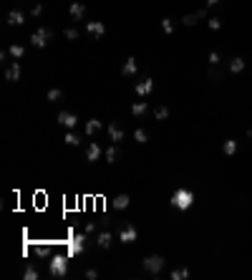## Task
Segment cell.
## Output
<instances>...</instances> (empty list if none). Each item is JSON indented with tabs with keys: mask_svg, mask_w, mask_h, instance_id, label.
Returning <instances> with one entry per match:
<instances>
[{
	"mask_svg": "<svg viewBox=\"0 0 252 280\" xmlns=\"http://www.w3.org/2000/svg\"><path fill=\"white\" fill-rule=\"evenodd\" d=\"M99 159H101V146L96 141H91L86 149V162H99Z\"/></svg>",
	"mask_w": 252,
	"mask_h": 280,
	"instance_id": "obj_14",
	"label": "cell"
},
{
	"mask_svg": "<svg viewBox=\"0 0 252 280\" xmlns=\"http://www.w3.org/2000/svg\"><path fill=\"white\" fill-rule=\"evenodd\" d=\"M136 71H139L136 58H126V64H124V69H121V73H124V76H134Z\"/></svg>",
	"mask_w": 252,
	"mask_h": 280,
	"instance_id": "obj_21",
	"label": "cell"
},
{
	"mask_svg": "<svg viewBox=\"0 0 252 280\" xmlns=\"http://www.w3.org/2000/svg\"><path fill=\"white\" fill-rule=\"evenodd\" d=\"M129 202H131V200H129V195H119V197L114 200V207H116V210H126V207H129Z\"/></svg>",
	"mask_w": 252,
	"mask_h": 280,
	"instance_id": "obj_30",
	"label": "cell"
},
{
	"mask_svg": "<svg viewBox=\"0 0 252 280\" xmlns=\"http://www.w3.org/2000/svg\"><path fill=\"white\" fill-rule=\"evenodd\" d=\"M61 99H63L61 88H51V91H48V101H53V104H56V101H61Z\"/></svg>",
	"mask_w": 252,
	"mask_h": 280,
	"instance_id": "obj_34",
	"label": "cell"
},
{
	"mask_svg": "<svg viewBox=\"0 0 252 280\" xmlns=\"http://www.w3.org/2000/svg\"><path fill=\"white\" fill-rule=\"evenodd\" d=\"M151 91H154V81L151 78H144V81L136 83V96H149Z\"/></svg>",
	"mask_w": 252,
	"mask_h": 280,
	"instance_id": "obj_11",
	"label": "cell"
},
{
	"mask_svg": "<svg viewBox=\"0 0 252 280\" xmlns=\"http://www.w3.org/2000/svg\"><path fill=\"white\" fill-rule=\"evenodd\" d=\"M20 73H23V71H20V64L15 61L10 69L5 71V81H13V83H15V81H20Z\"/></svg>",
	"mask_w": 252,
	"mask_h": 280,
	"instance_id": "obj_17",
	"label": "cell"
},
{
	"mask_svg": "<svg viewBox=\"0 0 252 280\" xmlns=\"http://www.w3.org/2000/svg\"><path fill=\"white\" fill-rule=\"evenodd\" d=\"M134 141H136V144H146V141H149L146 132H144V129H136V132H134Z\"/></svg>",
	"mask_w": 252,
	"mask_h": 280,
	"instance_id": "obj_32",
	"label": "cell"
},
{
	"mask_svg": "<svg viewBox=\"0 0 252 280\" xmlns=\"http://www.w3.org/2000/svg\"><path fill=\"white\" fill-rule=\"evenodd\" d=\"M56 121H58L61 127H66L68 132H73V129L78 127V116H76V114H68V111H61V114L56 116Z\"/></svg>",
	"mask_w": 252,
	"mask_h": 280,
	"instance_id": "obj_8",
	"label": "cell"
},
{
	"mask_svg": "<svg viewBox=\"0 0 252 280\" xmlns=\"http://www.w3.org/2000/svg\"><path fill=\"white\" fill-rule=\"evenodd\" d=\"M111 242H114V235H111L109 230H104V232H99V235H96V245H99L101 250L111 247Z\"/></svg>",
	"mask_w": 252,
	"mask_h": 280,
	"instance_id": "obj_12",
	"label": "cell"
},
{
	"mask_svg": "<svg viewBox=\"0 0 252 280\" xmlns=\"http://www.w3.org/2000/svg\"><path fill=\"white\" fill-rule=\"evenodd\" d=\"M131 114H134L136 119L146 116V114H149V104H146V101H136V104L131 106Z\"/></svg>",
	"mask_w": 252,
	"mask_h": 280,
	"instance_id": "obj_16",
	"label": "cell"
},
{
	"mask_svg": "<svg viewBox=\"0 0 252 280\" xmlns=\"http://www.w3.org/2000/svg\"><path fill=\"white\" fill-rule=\"evenodd\" d=\"M144 270L146 273H151V275H159L162 273V268H164V258L162 255H149V258H144Z\"/></svg>",
	"mask_w": 252,
	"mask_h": 280,
	"instance_id": "obj_5",
	"label": "cell"
},
{
	"mask_svg": "<svg viewBox=\"0 0 252 280\" xmlns=\"http://www.w3.org/2000/svg\"><path fill=\"white\" fill-rule=\"evenodd\" d=\"M68 273V255H51V275L63 278Z\"/></svg>",
	"mask_w": 252,
	"mask_h": 280,
	"instance_id": "obj_2",
	"label": "cell"
},
{
	"mask_svg": "<svg viewBox=\"0 0 252 280\" xmlns=\"http://www.w3.org/2000/svg\"><path fill=\"white\" fill-rule=\"evenodd\" d=\"M83 232H86V235H93V232H96V222H86V225H83Z\"/></svg>",
	"mask_w": 252,
	"mask_h": 280,
	"instance_id": "obj_37",
	"label": "cell"
},
{
	"mask_svg": "<svg viewBox=\"0 0 252 280\" xmlns=\"http://www.w3.org/2000/svg\"><path fill=\"white\" fill-rule=\"evenodd\" d=\"M99 129H101V121H96V119L86 121V134H88V137H93V134H96Z\"/></svg>",
	"mask_w": 252,
	"mask_h": 280,
	"instance_id": "obj_29",
	"label": "cell"
},
{
	"mask_svg": "<svg viewBox=\"0 0 252 280\" xmlns=\"http://www.w3.org/2000/svg\"><path fill=\"white\" fill-rule=\"evenodd\" d=\"M30 253L36 258H51V247L48 245H36V247H30Z\"/></svg>",
	"mask_w": 252,
	"mask_h": 280,
	"instance_id": "obj_25",
	"label": "cell"
},
{
	"mask_svg": "<svg viewBox=\"0 0 252 280\" xmlns=\"http://www.w3.org/2000/svg\"><path fill=\"white\" fill-rule=\"evenodd\" d=\"M86 30H88L91 38H101V36L106 33V25H104L101 20H88V23H86Z\"/></svg>",
	"mask_w": 252,
	"mask_h": 280,
	"instance_id": "obj_9",
	"label": "cell"
},
{
	"mask_svg": "<svg viewBox=\"0 0 252 280\" xmlns=\"http://www.w3.org/2000/svg\"><path fill=\"white\" fill-rule=\"evenodd\" d=\"M219 3H222V0H204L207 8H214V5H219Z\"/></svg>",
	"mask_w": 252,
	"mask_h": 280,
	"instance_id": "obj_39",
	"label": "cell"
},
{
	"mask_svg": "<svg viewBox=\"0 0 252 280\" xmlns=\"http://www.w3.org/2000/svg\"><path fill=\"white\" fill-rule=\"evenodd\" d=\"M169 278L172 280H187L189 278V268H174V270L169 273Z\"/></svg>",
	"mask_w": 252,
	"mask_h": 280,
	"instance_id": "obj_26",
	"label": "cell"
},
{
	"mask_svg": "<svg viewBox=\"0 0 252 280\" xmlns=\"http://www.w3.org/2000/svg\"><path fill=\"white\" fill-rule=\"evenodd\" d=\"M222 25H225V20H222L219 15H212V18L207 20V30H222Z\"/></svg>",
	"mask_w": 252,
	"mask_h": 280,
	"instance_id": "obj_23",
	"label": "cell"
},
{
	"mask_svg": "<svg viewBox=\"0 0 252 280\" xmlns=\"http://www.w3.org/2000/svg\"><path fill=\"white\" fill-rule=\"evenodd\" d=\"M83 247H86V232L83 235H73L71 237V242H68V258H76V255H81L83 253Z\"/></svg>",
	"mask_w": 252,
	"mask_h": 280,
	"instance_id": "obj_7",
	"label": "cell"
},
{
	"mask_svg": "<svg viewBox=\"0 0 252 280\" xmlns=\"http://www.w3.org/2000/svg\"><path fill=\"white\" fill-rule=\"evenodd\" d=\"M136 235H139V232H136V227L129 222V225H124V227H121L119 240H121V242H134V240H136Z\"/></svg>",
	"mask_w": 252,
	"mask_h": 280,
	"instance_id": "obj_10",
	"label": "cell"
},
{
	"mask_svg": "<svg viewBox=\"0 0 252 280\" xmlns=\"http://www.w3.org/2000/svg\"><path fill=\"white\" fill-rule=\"evenodd\" d=\"M8 53H10V56H13V58L18 61V58H23V56H25V48L15 43V46H10V48H8Z\"/></svg>",
	"mask_w": 252,
	"mask_h": 280,
	"instance_id": "obj_28",
	"label": "cell"
},
{
	"mask_svg": "<svg viewBox=\"0 0 252 280\" xmlns=\"http://www.w3.org/2000/svg\"><path fill=\"white\" fill-rule=\"evenodd\" d=\"M116 159H119V146H116V144H111V146L106 149V162H109V164H114Z\"/></svg>",
	"mask_w": 252,
	"mask_h": 280,
	"instance_id": "obj_27",
	"label": "cell"
},
{
	"mask_svg": "<svg viewBox=\"0 0 252 280\" xmlns=\"http://www.w3.org/2000/svg\"><path fill=\"white\" fill-rule=\"evenodd\" d=\"M8 23H10V25H23V23H25V15L18 13V10H13V13H8Z\"/></svg>",
	"mask_w": 252,
	"mask_h": 280,
	"instance_id": "obj_22",
	"label": "cell"
},
{
	"mask_svg": "<svg viewBox=\"0 0 252 280\" xmlns=\"http://www.w3.org/2000/svg\"><path fill=\"white\" fill-rule=\"evenodd\" d=\"M68 13H71V18H73V20H81V18L86 15V5L76 0V3H71V8H68Z\"/></svg>",
	"mask_w": 252,
	"mask_h": 280,
	"instance_id": "obj_13",
	"label": "cell"
},
{
	"mask_svg": "<svg viewBox=\"0 0 252 280\" xmlns=\"http://www.w3.org/2000/svg\"><path fill=\"white\" fill-rule=\"evenodd\" d=\"M199 23H202V20H199L197 13H184V15H182V25H184V28H197Z\"/></svg>",
	"mask_w": 252,
	"mask_h": 280,
	"instance_id": "obj_18",
	"label": "cell"
},
{
	"mask_svg": "<svg viewBox=\"0 0 252 280\" xmlns=\"http://www.w3.org/2000/svg\"><path fill=\"white\" fill-rule=\"evenodd\" d=\"M66 144H68V146H78V144H81V139H78V134H73V132H68V134H66Z\"/></svg>",
	"mask_w": 252,
	"mask_h": 280,
	"instance_id": "obj_33",
	"label": "cell"
},
{
	"mask_svg": "<svg viewBox=\"0 0 252 280\" xmlns=\"http://www.w3.org/2000/svg\"><path fill=\"white\" fill-rule=\"evenodd\" d=\"M169 202H172V207L177 212H189L197 205V192H194L192 187H184V184H182V187H177V190L172 192V200H169Z\"/></svg>",
	"mask_w": 252,
	"mask_h": 280,
	"instance_id": "obj_1",
	"label": "cell"
},
{
	"mask_svg": "<svg viewBox=\"0 0 252 280\" xmlns=\"http://www.w3.org/2000/svg\"><path fill=\"white\" fill-rule=\"evenodd\" d=\"M247 71V58L245 56H232L230 61H227V73L230 76H240V73H245Z\"/></svg>",
	"mask_w": 252,
	"mask_h": 280,
	"instance_id": "obj_6",
	"label": "cell"
},
{
	"mask_svg": "<svg viewBox=\"0 0 252 280\" xmlns=\"http://www.w3.org/2000/svg\"><path fill=\"white\" fill-rule=\"evenodd\" d=\"M25 278H28V280H38V270H36V268H25Z\"/></svg>",
	"mask_w": 252,
	"mask_h": 280,
	"instance_id": "obj_36",
	"label": "cell"
},
{
	"mask_svg": "<svg viewBox=\"0 0 252 280\" xmlns=\"http://www.w3.org/2000/svg\"><path fill=\"white\" fill-rule=\"evenodd\" d=\"M219 151H222L225 159H235V157L240 154V139H237V137H227V139L222 141Z\"/></svg>",
	"mask_w": 252,
	"mask_h": 280,
	"instance_id": "obj_3",
	"label": "cell"
},
{
	"mask_svg": "<svg viewBox=\"0 0 252 280\" xmlns=\"http://www.w3.org/2000/svg\"><path fill=\"white\" fill-rule=\"evenodd\" d=\"M51 28H38V30H33V36H30V43H33V48H46L48 46V41H51Z\"/></svg>",
	"mask_w": 252,
	"mask_h": 280,
	"instance_id": "obj_4",
	"label": "cell"
},
{
	"mask_svg": "<svg viewBox=\"0 0 252 280\" xmlns=\"http://www.w3.org/2000/svg\"><path fill=\"white\" fill-rule=\"evenodd\" d=\"M63 36H66L68 41H78V38H81V33H78V28H66V30H63Z\"/></svg>",
	"mask_w": 252,
	"mask_h": 280,
	"instance_id": "obj_31",
	"label": "cell"
},
{
	"mask_svg": "<svg viewBox=\"0 0 252 280\" xmlns=\"http://www.w3.org/2000/svg\"><path fill=\"white\" fill-rule=\"evenodd\" d=\"M162 30H164L167 36H174V30H177V23H174V18H162Z\"/></svg>",
	"mask_w": 252,
	"mask_h": 280,
	"instance_id": "obj_19",
	"label": "cell"
},
{
	"mask_svg": "<svg viewBox=\"0 0 252 280\" xmlns=\"http://www.w3.org/2000/svg\"><path fill=\"white\" fill-rule=\"evenodd\" d=\"M86 278H88V280H96V278H99V270H86Z\"/></svg>",
	"mask_w": 252,
	"mask_h": 280,
	"instance_id": "obj_38",
	"label": "cell"
},
{
	"mask_svg": "<svg viewBox=\"0 0 252 280\" xmlns=\"http://www.w3.org/2000/svg\"><path fill=\"white\" fill-rule=\"evenodd\" d=\"M169 119V106H154V121H167Z\"/></svg>",
	"mask_w": 252,
	"mask_h": 280,
	"instance_id": "obj_20",
	"label": "cell"
},
{
	"mask_svg": "<svg viewBox=\"0 0 252 280\" xmlns=\"http://www.w3.org/2000/svg\"><path fill=\"white\" fill-rule=\"evenodd\" d=\"M30 15H33V18H41V15H43V5H41V3H36V5L30 8Z\"/></svg>",
	"mask_w": 252,
	"mask_h": 280,
	"instance_id": "obj_35",
	"label": "cell"
},
{
	"mask_svg": "<svg viewBox=\"0 0 252 280\" xmlns=\"http://www.w3.org/2000/svg\"><path fill=\"white\" fill-rule=\"evenodd\" d=\"M207 64H209V66H222V64H225V61H222V53H219V51H209V53H207Z\"/></svg>",
	"mask_w": 252,
	"mask_h": 280,
	"instance_id": "obj_24",
	"label": "cell"
},
{
	"mask_svg": "<svg viewBox=\"0 0 252 280\" xmlns=\"http://www.w3.org/2000/svg\"><path fill=\"white\" fill-rule=\"evenodd\" d=\"M109 139L114 141V144H119V141H124V129L119 127V124H109Z\"/></svg>",
	"mask_w": 252,
	"mask_h": 280,
	"instance_id": "obj_15",
	"label": "cell"
}]
</instances>
